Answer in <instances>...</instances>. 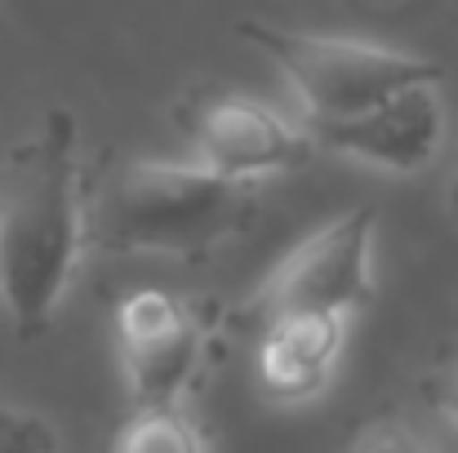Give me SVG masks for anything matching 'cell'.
I'll list each match as a JSON object with an SVG mask.
<instances>
[{"label":"cell","instance_id":"cell-12","mask_svg":"<svg viewBox=\"0 0 458 453\" xmlns=\"http://www.w3.org/2000/svg\"><path fill=\"white\" fill-rule=\"evenodd\" d=\"M428 400L458 427V338L441 351V360L428 373Z\"/></svg>","mask_w":458,"mask_h":453},{"label":"cell","instance_id":"cell-6","mask_svg":"<svg viewBox=\"0 0 458 453\" xmlns=\"http://www.w3.org/2000/svg\"><path fill=\"white\" fill-rule=\"evenodd\" d=\"M116 347L134 405H174L200 369V315L165 289H139L116 306Z\"/></svg>","mask_w":458,"mask_h":453},{"label":"cell","instance_id":"cell-11","mask_svg":"<svg viewBox=\"0 0 458 453\" xmlns=\"http://www.w3.org/2000/svg\"><path fill=\"white\" fill-rule=\"evenodd\" d=\"M347 453H428V449H423V440L401 418L383 414V418H369V423L356 427Z\"/></svg>","mask_w":458,"mask_h":453},{"label":"cell","instance_id":"cell-13","mask_svg":"<svg viewBox=\"0 0 458 453\" xmlns=\"http://www.w3.org/2000/svg\"><path fill=\"white\" fill-rule=\"evenodd\" d=\"M445 200H450V209L458 214V169H454V178H450V191H445Z\"/></svg>","mask_w":458,"mask_h":453},{"label":"cell","instance_id":"cell-2","mask_svg":"<svg viewBox=\"0 0 458 453\" xmlns=\"http://www.w3.org/2000/svg\"><path fill=\"white\" fill-rule=\"evenodd\" d=\"M254 178L209 164L112 160L81 187V231L107 254H205L254 218Z\"/></svg>","mask_w":458,"mask_h":453},{"label":"cell","instance_id":"cell-5","mask_svg":"<svg viewBox=\"0 0 458 453\" xmlns=\"http://www.w3.org/2000/svg\"><path fill=\"white\" fill-rule=\"evenodd\" d=\"M174 125L187 134L200 164L232 178H263L303 164L311 138L299 134L267 103L236 89H191L174 107Z\"/></svg>","mask_w":458,"mask_h":453},{"label":"cell","instance_id":"cell-1","mask_svg":"<svg viewBox=\"0 0 458 453\" xmlns=\"http://www.w3.org/2000/svg\"><path fill=\"white\" fill-rule=\"evenodd\" d=\"M81 245L76 121L54 107L0 164V298L18 338H40L54 324Z\"/></svg>","mask_w":458,"mask_h":453},{"label":"cell","instance_id":"cell-8","mask_svg":"<svg viewBox=\"0 0 458 453\" xmlns=\"http://www.w3.org/2000/svg\"><path fill=\"white\" fill-rule=\"evenodd\" d=\"M343 320L329 311H285L263 320V342H259V387L272 400H311L343 351Z\"/></svg>","mask_w":458,"mask_h":453},{"label":"cell","instance_id":"cell-10","mask_svg":"<svg viewBox=\"0 0 458 453\" xmlns=\"http://www.w3.org/2000/svg\"><path fill=\"white\" fill-rule=\"evenodd\" d=\"M0 453H58V436L40 414L0 405Z\"/></svg>","mask_w":458,"mask_h":453},{"label":"cell","instance_id":"cell-3","mask_svg":"<svg viewBox=\"0 0 458 453\" xmlns=\"http://www.w3.org/2000/svg\"><path fill=\"white\" fill-rule=\"evenodd\" d=\"M236 31L281 67V76L294 85L311 121L360 116L410 85L445 80V67H437L432 58L401 54V49L369 45V40L285 31V27H267V22H241Z\"/></svg>","mask_w":458,"mask_h":453},{"label":"cell","instance_id":"cell-9","mask_svg":"<svg viewBox=\"0 0 458 453\" xmlns=\"http://www.w3.org/2000/svg\"><path fill=\"white\" fill-rule=\"evenodd\" d=\"M112 453H205V440L178 400L174 405H134V414L116 432Z\"/></svg>","mask_w":458,"mask_h":453},{"label":"cell","instance_id":"cell-4","mask_svg":"<svg viewBox=\"0 0 458 453\" xmlns=\"http://www.w3.org/2000/svg\"><path fill=\"white\" fill-rule=\"evenodd\" d=\"M369 249H374V209L360 205L303 245L267 276L254 311L263 320L285 315V311H329V315H352L356 306L374 298V272H369Z\"/></svg>","mask_w":458,"mask_h":453},{"label":"cell","instance_id":"cell-7","mask_svg":"<svg viewBox=\"0 0 458 453\" xmlns=\"http://www.w3.org/2000/svg\"><path fill=\"white\" fill-rule=\"evenodd\" d=\"M307 134L329 151L356 155L365 164H378L392 173H414L441 147L445 112H441L437 85H410L360 116H343V121L307 116Z\"/></svg>","mask_w":458,"mask_h":453}]
</instances>
